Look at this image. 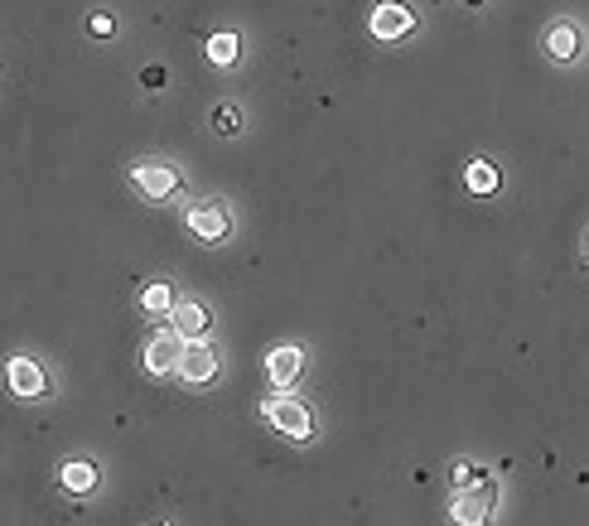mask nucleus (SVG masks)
Here are the masks:
<instances>
[{"label": "nucleus", "mask_w": 589, "mask_h": 526, "mask_svg": "<svg viewBox=\"0 0 589 526\" xmlns=\"http://www.w3.org/2000/svg\"><path fill=\"white\" fill-rule=\"evenodd\" d=\"M493 507H498V483H493L488 473H478L474 483L459 488V498L449 502V522L454 526H488Z\"/></svg>", "instance_id": "nucleus-1"}, {"label": "nucleus", "mask_w": 589, "mask_h": 526, "mask_svg": "<svg viewBox=\"0 0 589 526\" xmlns=\"http://www.w3.org/2000/svg\"><path fill=\"white\" fill-rule=\"evenodd\" d=\"M261 416H266V425H271L276 435H285V440H309V435H314V416H309V406L300 401V396H290V391L271 396V401L261 406Z\"/></svg>", "instance_id": "nucleus-2"}, {"label": "nucleus", "mask_w": 589, "mask_h": 526, "mask_svg": "<svg viewBox=\"0 0 589 526\" xmlns=\"http://www.w3.org/2000/svg\"><path fill=\"white\" fill-rule=\"evenodd\" d=\"M184 222H189V232H194L198 242H208V247H218L227 232H232V213H227L223 198H203V203H194Z\"/></svg>", "instance_id": "nucleus-3"}, {"label": "nucleus", "mask_w": 589, "mask_h": 526, "mask_svg": "<svg viewBox=\"0 0 589 526\" xmlns=\"http://www.w3.org/2000/svg\"><path fill=\"white\" fill-rule=\"evenodd\" d=\"M218 372H223V358H218V348H213L208 338L184 343V353H179V377H184L189 387H208Z\"/></svg>", "instance_id": "nucleus-4"}, {"label": "nucleus", "mask_w": 589, "mask_h": 526, "mask_svg": "<svg viewBox=\"0 0 589 526\" xmlns=\"http://www.w3.org/2000/svg\"><path fill=\"white\" fill-rule=\"evenodd\" d=\"M367 25H372V39H406L411 29H416V15H411V5H401V0H382V5H372V15H367Z\"/></svg>", "instance_id": "nucleus-5"}, {"label": "nucleus", "mask_w": 589, "mask_h": 526, "mask_svg": "<svg viewBox=\"0 0 589 526\" xmlns=\"http://www.w3.org/2000/svg\"><path fill=\"white\" fill-rule=\"evenodd\" d=\"M131 184H136L141 198H155V203H165V198H174L184 189L179 169H169V165H131Z\"/></svg>", "instance_id": "nucleus-6"}, {"label": "nucleus", "mask_w": 589, "mask_h": 526, "mask_svg": "<svg viewBox=\"0 0 589 526\" xmlns=\"http://www.w3.org/2000/svg\"><path fill=\"white\" fill-rule=\"evenodd\" d=\"M266 377H271V387L276 391H295V382L305 377V353H300L295 343L271 348V353H266Z\"/></svg>", "instance_id": "nucleus-7"}, {"label": "nucleus", "mask_w": 589, "mask_h": 526, "mask_svg": "<svg viewBox=\"0 0 589 526\" xmlns=\"http://www.w3.org/2000/svg\"><path fill=\"white\" fill-rule=\"evenodd\" d=\"M5 382H10V391L15 396H25V401H39V396H49V377H44V367L34 358H10L5 362Z\"/></svg>", "instance_id": "nucleus-8"}, {"label": "nucleus", "mask_w": 589, "mask_h": 526, "mask_svg": "<svg viewBox=\"0 0 589 526\" xmlns=\"http://www.w3.org/2000/svg\"><path fill=\"white\" fill-rule=\"evenodd\" d=\"M179 353H184V338H179V333L169 329V333H155V338H150V343H145V372H150V377H174V372H179Z\"/></svg>", "instance_id": "nucleus-9"}, {"label": "nucleus", "mask_w": 589, "mask_h": 526, "mask_svg": "<svg viewBox=\"0 0 589 526\" xmlns=\"http://www.w3.org/2000/svg\"><path fill=\"white\" fill-rule=\"evenodd\" d=\"M169 319H174V333H179L184 343L213 333V309L203 305V300H179V305L169 309Z\"/></svg>", "instance_id": "nucleus-10"}, {"label": "nucleus", "mask_w": 589, "mask_h": 526, "mask_svg": "<svg viewBox=\"0 0 589 526\" xmlns=\"http://www.w3.org/2000/svg\"><path fill=\"white\" fill-rule=\"evenodd\" d=\"M58 483H63V493H73V498H87L97 483H102V473L97 464H87V459H68L63 469H58Z\"/></svg>", "instance_id": "nucleus-11"}, {"label": "nucleus", "mask_w": 589, "mask_h": 526, "mask_svg": "<svg viewBox=\"0 0 589 526\" xmlns=\"http://www.w3.org/2000/svg\"><path fill=\"white\" fill-rule=\"evenodd\" d=\"M546 54L556 58V63H570V58L580 54V29L570 25V20H556V25L546 29Z\"/></svg>", "instance_id": "nucleus-12"}, {"label": "nucleus", "mask_w": 589, "mask_h": 526, "mask_svg": "<svg viewBox=\"0 0 589 526\" xmlns=\"http://www.w3.org/2000/svg\"><path fill=\"white\" fill-rule=\"evenodd\" d=\"M464 184H469V194H498V184H503V179H498V165H493V160H474V165L464 169Z\"/></svg>", "instance_id": "nucleus-13"}, {"label": "nucleus", "mask_w": 589, "mask_h": 526, "mask_svg": "<svg viewBox=\"0 0 589 526\" xmlns=\"http://www.w3.org/2000/svg\"><path fill=\"white\" fill-rule=\"evenodd\" d=\"M174 305H179V300H174V290H169L165 280H155V285H145V290H141V309H145V314H169Z\"/></svg>", "instance_id": "nucleus-14"}, {"label": "nucleus", "mask_w": 589, "mask_h": 526, "mask_svg": "<svg viewBox=\"0 0 589 526\" xmlns=\"http://www.w3.org/2000/svg\"><path fill=\"white\" fill-rule=\"evenodd\" d=\"M237 49H242V44H237V34H213V39H208V63L232 68V63H237Z\"/></svg>", "instance_id": "nucleus-15"}, {"label": "nucleus", "mask_w": 589, "mask_h": 526, "mask_svg": "<svg viewBox=\"0 0 589 526\" xmlns=\"http://www.w3.org/2000/svg\"><path fill=\"white\" fill-rule=\"evenodd\" d=\"M213 131H218V136H237V131H242V111L232 107V102H223V107L213 111Z\"/></svg>", "instance_id": "nucleus-16"}, {"label": "nucleus", "mask_w": 589, "mask_h": 526, "mask_svg": "<svg viewBox=\"0 0 589 526\" xmlns=\"http://www.w3.org/2000/svg\"><path fill=\"white\" fill-rule=\"evenodd\" d=\"M87 34H92V39H112L116 20L107 15V10H92V15H87Z\"/></svg>", "instance_id": "nucleus-17"}, {"label": "nucleus", "mask_w": 589, "mask_h": 526, "mask_svg": "<svg viewBox=\"0 0 589 526\" xmlns=\"http://www.w3.org/2000/svg\"><path fill=\"white\" fill-rule=\"evenodd\" d=\"M474 478H478L474 464H454V469H449V483H454V488H469Z\"/></svg>", "instance_id": "nucleus-18"}, {"label": "nucleus", "mask_w": 589, "mask_h": 526, "mask_svg": "<svg viewBox=\"0 0 589 526\" xmlns=\"http://www.w3.org/2000/svg\"><path fill=\"white\" fill-rule=\"evenodd\" d=\"M141 83L150 87V92H160V87H165V68H160V63H150V68L141 73Z\"/></svg>", "instance_id": "nucleus-19"}, {"label": "nucleus", "mask_w": 589, "mask_h": 526, "mask_svg": "<svg viewBox=\"0 0 589 526\" xmlns=\"http://www.w3.org/2000/svg\"><path fill=\"white\" fill-rule=\"evenodd\" d=\"M469 5H483V0H469Z\"/></svg>", "instance_id": "nucleus-20"}]
</instances>
